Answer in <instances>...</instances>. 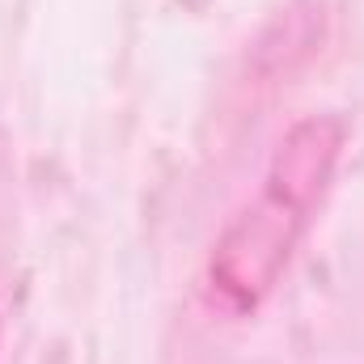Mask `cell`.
I'll return each instance as SVG.
<instances>
[{"label":"cell","instance_id":"cell-1","mask_svg":"<svg viewBox=\"0 0 364 364\" xmlns=\"http://www.w3.org/2000/svg\"><path fill=\"white\" fill-rule=\"evenodd\" d=\"M343 140L348 127L339 114H305L288 127L259 195L225 225L212 246L208 288L225 309L250 314L275 292L314 220V208L331 186Z\"/></svg>","mask_w":364,"mask_h":364}]
</instances>
